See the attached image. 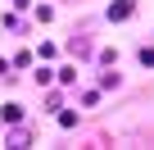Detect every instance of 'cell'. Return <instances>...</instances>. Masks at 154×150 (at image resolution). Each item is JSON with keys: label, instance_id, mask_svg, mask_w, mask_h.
Listing matches in <instances>:
<instances>
[{"label": "cell", "instance_id": "6da1fadb", "mask_svg": "<svg viewBox=\"0 0 154 150\" xmlns=\"http://www.w3.org/2000/svg\"><path fill=\"white\" fill-rule=\"evenodd\" d=\"M0 118H5V123H18V118H23V109H18V105H5V109H0Z\"/></svg>", "mask_w": 154, "mask_h": 150}, {"label": "cell", "instance_id": "7a4b0ae2", "mask_svg": "<svg viewBox=\"0 0 154 150\" xmlns=\"http://www.w3.org/2000/svg\"><path fill=\"white\" fill-rule=\"evenodd\" d=\"M109 14H113V18H127V14H131V0H118V5H113Z\"/></svg>", "mask_w": 154, "mask_h": 150}]
</instances>
